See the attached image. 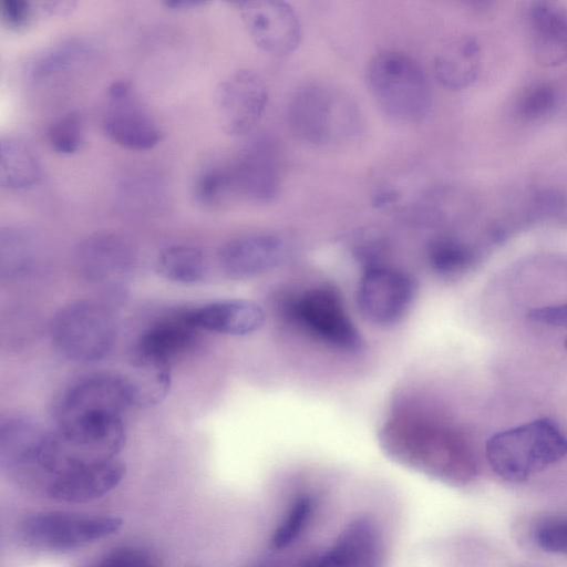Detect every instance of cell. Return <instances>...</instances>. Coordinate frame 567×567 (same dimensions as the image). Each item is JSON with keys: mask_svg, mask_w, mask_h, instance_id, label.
<instances>
[{"mask_svg": "<svg viewBox=\"0 0 567 567\" xmlns=\"http://www.w3.org/2000/svg\"><path fill=\"white\" fill-rule=\"evenodd\" d=\"M567 455V436L550 419H537L492 435L486 457L503 480L519 483Z\"/></svg>", "mask_w": 567, "mask_h": 567, "instance_id": "obj_1", "label": "cell"}, {"mask_svg": "<svg viewBox=\"0 0 567 567\" xmlns=\"http://www.w3.org/2000/svg\"><path fill=\"white\" fill-rule=\"evenodd\" d=\"M365 82L381 111L400 123L422 122L432 106V92L421 65L410 55L383 51L368 63Z\"/></svg>", "mask_w": 567, "mask_h": 567, "instance_id": "obj_2", "label": "cell"}, {"mask_svg": "<svg viewBox=\"0 0 567 567\" xmlns=\"http://www.w3.org/2000/svg\"><path fill=\"white\" fill-rule=\"evenodd\" d=\"M287 120L298 140L323 146L354 133L358 112L338 91L322 84H307L292 94Z\"/></svg>", "mask_w": 567, "mask_h": 567, "instance_id": "obj_3", "label": "cell"}, {"mask_svg": "<svg viewBox=\"0 0 567 567\" xmlns=\"http://www.w3.org/2000/svg\"><path fill=\"white\" fill-rule=\"evenodd\" d=\"M51 337L58 351L81 363L107 355L116 339L111 310L95 301H76L61 308L51 322Z\"/></svg>", "mask_w": 567, "mask_h": 567, "instance_id": "obj_4", "label": "cell"}, {"mask_svg": "<svg viewBox=\"0 0 567 567\" xmlns=\"http://www.w3.org/2000/svg\"><path fill=\"white\" fill-rule=\"evenodd\" d=\"M123 525L116 516L42 512L25 517L19 527L29 547L54 553L72 551L115 534Z\"/></svg>", "mask_w": 567, "mask_h": 567, "instance_id": "obj_5", "label": "cell"}, {"mask_svg": "<svg viewBox=\"0 0 567 567\" xmlns=\"http://www.w3.org/2000/svg\"><path fill=\"white\" fill-rule=\"evenodd\" d=\"M131 405L122 375H90L62 395L56 408L58 427L122 419V413Z\"/></svg>", "mask_w": 567, "mask_h": 567, "instance_id": "obj_6", "label": "cell"}, {"mask_svg": "<svg viewBox=\"0 0 567 567\" xmlns=\"http://www.w3.org/2000/svg\"><path fill=\"white\" fill-rule=\"evenodd\" d=\"M268 101L262 78L252 70L228 74L216 86L214 105L218 124L230 136L249 133L260 121Z\"/></svg>", "mask_w": 567, "mask_h": 567, "instance_id": "obj_7", "label": "cell"}, {"mask_svg": "<svg viewBox=\"0 0 567 567\" xmlns=\"http://www.w3.org/2000/svg\"><path fill=\"white\" fill-rule=\"evenodd\" d=\"M241 20L251 40L262 52L282 58L300 44L302 28L295 9L285 1H238Z\"/></svg>", "mask_w": 567, "mask_h": 567, "instance_id": "obj_8", "label": "cell"}, {"mask_svg": "<svg viewBox=\"0 0 567 567\" xmlns=\"http://www.w3.org/2000/svg\"><path fill=\"white\" fill-rule=\"evenodd\" d=\"M107 96L102 128L112 142L133 151L150 150L158 144L163 134L161 127L134 99L128 82H113Z\"/></svg>", "mask_w": 567, "mask_h": 567, "instance_id": "obj_9", "label": "cell"}, {"mask_svg": "<svg viewBox=\"0 0 567 567\" xmlns=\"http://www.w3.org/2000/svg\"><path fill=\"white\" fill-rule=\"evenodd\" d=\"M291 312L323 342L347 351L360 348V334L332 289L320 287L305 292L292 303Z\"/></svg>", "mask_w": 567, "mask_h": 567, "instance_id": "obj_10", "label": "cell"}, {"mask_svg": "<svg viewBox=\"0 0 567 567\" xmlns=\"http://www.w3.org/2000/svg\"><path fill=\"white\" fill-rule=\"evenodd\" d=\"M136 262L133 246L122 236L99 233L82 240L75 251L83 279L104 289H117L131 277Z\"/></svg>", "mask_w": 567, "mask_h": 567, "instance_id": "obj_11", "label": "cell"}, {"mask_svg": "<svg viewBox=\"0 0 567 567\" xmlns=\"http://www.w3.org/2000/svg\"><path fill=\"white\" fill-rule=\"evenodd\" d=\"M414 292V282L406 274L380 265H370L359 282L358 307L371 322L391 324L406 312Z\"/></svg>", "mask_w": 567, "mask_h": 567, "instance_id": "obj_12", "label": "cell"}, {"mask_svg": "<svg viewBox=\"0 0 567 567\" xmlns=\"http://www.w3.org/2000/svg\"><path fill=\"white\" fill-rule=\"evenodd\" d=\"M384 544L378 525L361 516L349 522L334 542L301 567H382Z\"/></svg>", "mask_w": 567, "mask_h": 567, "instance_id": "obj_13", "label": "cell"}, {"mask_svg": "<svg viewBox=\"0 0 567 567\" xmlns=\"http://www.w3.org/2000/svg\"><path fill=\"white\" fill-rule=\"evenodd\" d=\"M288 255L285 240L276 235H246L227 241L219 251L223 270L233 278H251L282 264Z\"/></svg>", "mask_w": 567, "mask_h": 567, "instance_id": "obj_14", "label": "cell"}, {"mask_svg": "<svg viewBox=\"0 0 567 567\" xmlns=\"http://www.w3.org/2000/svg\"><path fill=\"white\" fill-rule=\"evenodd\" d=\"M125 475V466L116 458L79 466L51 482L47 494L64 503H85L114 489Z\"/></svg>", "mask_w": 567, "mask_h": 567, "instance_id": "obj_15", "label": "cell"}, {"mask_svg": "<svg viewBox=\"0 0 567 567\" xmlns=\"http://www.w3.org/2000/svg\"><path fill=\"white\" fill-rule=\"evenodd\" d=\"M229 194L251 202H268L276 196L279 177L274 156L265 144L246 148L226 167Z\"/></svg>", "mask_w": 567, "mask_h": 567, "instance_id": "obj_16", "label": "cell"}, {"mask_svg": "<svg viewBox=\"0 0 567 567\" xmlns=\"http://www.w3.org/2000/svg\"><path fill=\"white\" fill-rule=\"evenodd\" d=\"M47 432L23 416H8L0 425V464L24 484L33 477Z\"/></svg>", "mask_w": 567, "mask_h": 567, "instance_id": "obj_17", "label": "cell"}, {"mask_svg": "<svg viewBox=\"0 0 567 567\" xmlns=\"http://www.w3.org/2000/svg\"><path fill=\"white\" fill-rule=\"evenodd\" d=\"M527 18L536 61L547 68L567 62V7L536 1L530 4Z\"/></svg>", "mask_w": 567, "mask_h": 567, "instance_id": "obj_18", "label": "cell"}, {"mask_svg": "<svg viewBox=\"0 0 567 567\" xmlns=\"http://www.w3.org/2000/svg\"><path fill=\"white\" fill-rule=\"evenodd\" d=\"M182 315L196 329L231 336H245L257 331L265 321L264 310L247 300L215 301Z\"/></svg>", "mask_w": 567, "mask_h": 567, "instance_id": "obj_19", "label": "cell"}, {"mask_svg": "<svg viewBox=\"0 0 567 567\" xmlns=\"http://www.w3.org/2000/svg\"><path fill=\"white\" fill-rule=\"evenodd\" d=\"M196 328L178 315L144 331L135 343L132 357L171 365L196 341Z\"/></svg>", "mask_w": 567, "mask_h": 567, "instance_id": "obj_20", "label": "cell"}, {"mask_svg": "<svg viewBox=\"0 0 567 567\" xmlns=\"http://www.w3.org/2000/svg\"><path fill=\"white\" fill-rule=\"evenodd\" d=\"M434 74L442 86L463 90L471 86L481 70V47L472 35L451 39L434 59Z\"/></svg>", "mask_w": 567, "mask_h": 567, "instance_id": "obj_21", "label": "cell"}, {"mask_svg": "<svg viewBox=\"0 0 567 567\" xmlns=\"http://www.w3.org/2000/svg\"><path fill=\"white\" fill-rule=\"evenodd\" d=\"M131 404L138 408H148L159 403L167 394L171 385L169 365L131 358L130 370L122 375Z\"/></svg>", "mask_w": 567, "mask_h": 567, "instance_id": "obj_22", "label": "cell"}, {"mask_svg": "<svg viewBox=\"0 0 567 567\" xmlns=\"http://www.w3.org/2000/svg\"><path fill=\"white\" fill-rule=\"evenodd\" d=\"M41 164L32 148L23 141L7 136L0 142V185L9 190H20L38 184Z\"/></svg>", "mask_w": 567, "mask_h": 567, "instance_id": "obj_23", "label": "cell"}, {"mask_svg": "<svg viewBox=\"0 0 567 567\" xmlns=\"http://www.w3.org/2000/svg\"><path fill=\"white\" fill-rule=\"evenodd\" d=\"M40 243L33 233L21 228L0 234V272L2 278L18 279L34 270L40 259Z\"/></svg>", "mask_w": 567, "mask_h": 567, "instance_id": "obj_24", "label": "cell"}, {"mask_svg": "<svg viewBox=\"0 0 567 567\" xmlns=\"http://www.w3.org/2000/svg\"><path fill=\"white\" fill-rule=\"evenodd\" d=\"M93 54V44L87 41H63L38 53L29 64L28 74L31 79L41 81L79 65Z\"/></svg>", "mask_w": 567, "mask_h": 567, "instance_id": "obj_25", "label": "cell"}, {"mask_svg": "<svg viewBox=\"0 0 567 567\" xmlns=\"http://www.w3.org/2000/svg\"><path fill=\"white\" fill-rule=\"evenodd\" d=\"M156 269L167 280L195 284L205 277L207 261L199 248L189 245H174L161 251Z\"/></svg>", "mask_w": 567, "mask_h": 567, "instance_id": "obj_26", "label": "cell"}, {"mask_svg": "<svg viewBox=\"0 0 567 567\" xmlns=\"http://www.w3.org/2000/svg\"><path fill=\"white\" fill-rule=\"evenodd\" d=\"M558 89L539 82L524 89L514 103L515 116L526 123L539 122L555 113L559 105Z\"/></svg>", "mask_w": 567, "mask_h": 567, "instance_id": "obj_27", "label": "cell"}, {"mask_svg": "<svg viewBox=\"0 0 567 567\" xmlns=\"http://www.w3.org/2000/svg\"><path fill=\"white\" fill-rule=\"evenodd\" d=\"M432 268L442 275H452L466 269L474 259L472 248L454 237H440L427 249Z\"/></svg>", "mask_w": 567, "mask_h": 567, "instance_id": "obj_28", "label": "cell"}, {"mask_svg": "<svg viewBox=\"0 0 567 567\" xmlns=\"http://www.w3.org/2000/svg\"><path fill=\"white\" fill-rule=\"evenodd\" d=\"M313 511V499L310 495L298 496L289 506L282 520L276 527L271 546L284 550L293 544L306 529Z\"/></svg>", "mask_w": 567, "mask_h": 567, "instance_id": "obj_29", "label": "cell"}, {"mask_svg": "<svg viewBox=\"0 0 567 567\" xmlns=\"http://www.w3.org/2000/svg\"><path fill=\"white\" fill-rule=\"evenodd\" d=\"M83 122L78 112L62 115L50 126L48 132L51 148L63 155L78 152L83 143Z\"/></svg>", "mask_w": 567, "mask_h": 567, "instance_id": "obj_30", "label": "cell"}, {"mask_svg": "<svg viewBox=\"0 0 567 567\" xmlns=\"http://www.w3.org/2000/svg\"><path fill=\"white\" fill-rule=\"evenodd\" d=\"M229 195L226 167L207 166L195 177L193 196L205 207L220 204Z\"/></svg>", "mask_w": 567, "mask_h": 567, "instance_id": "obj_31", "label": "cell"}, {"mask_svg": "<svg viewBox=\"0 0 567 567\" xmlns=\"http://www.w3.org/2000/svg\"><path fill=\"white\" fill-rule=\"evenodd\" d=\"M533 537L543 550L567 555V516L551 515L540 519Z\"/></svg>", "mask_w": 567, "mask_h": 567, "instance_id": "obj_32", "label": "cell"}, {"mask_svg": "<svg viewBox=\"0 0 567 567\" xmlns=\"http://www.w3.org/2000/svg\"><path fill=\"white\" fill-rule=\"evenodd\" d=\"M527 208L537 219H557L567 214V196L554 187L539 188L529 195Z\"/></svg>", "mask_w": 567, "mask_h": 567, "instance_id": "obj_33", "label": "cell"}, {"mask_svg": "<svg viewBox=\"0 0 567 567\" xmlns=\"http://www.w3.org/2000/svg\"><path fill=\"white\" fill-rule=\"evenodd\" d=\"M0 16L3 25L16 33L25 32L41 18L37 2L28 0H2Z\"/></svg>", "mask_w": 567, "mask_h": 567, "instance_id": "obj_34", "label": "cell"}, {"mask_svg": "<svg viewBox=\"0 0 567 567\" xmlns=\"http://www.w3.org/2000/svg\"><path fill=\"white\" fill-rule=\"evenodd\" d=\"M85 567H155V564L145 550L123 546L114 548Z\"/></svg>", "mask_w": 567, "mask_h": 567, "instance_id": "obj_35", "label": "cell"}, {"mask_svg": "<svg viewBox=\"0 0 567 567\" xmlns=\"http://www.w3.org/2000/svg\"><path fill=\"white\" fill-rule=\"evenodd\" d=\"M527 316L534 322L554 327H567V303L535 308Z\"/></svg>", "mask_w": 567, "mask_h": 567, "instance_id": "obj_36", "label": "cell"}, {"mask_svg": "<svg viewBox=\"0 0 567 567\" xmlns=\"http://www.w3.org/2000/svg\"><path fill=\"white\" fill-rule=\"evenodd\" d=\"M41 18L64 17L75 10L76 2L72 0H41L35 1Z\"/></svg>", "mask_w": 567, "mask_h": 567, "instance_id": "obj_37", "label": "cell"}, {"mask_svg": "<svg viewBox=\"0 0 567 567\" xmlns=\"http://www.w3.org/2000/svg\"><path fill=\"white\" fill-rule=\"evenodd\" d=\"M165 7L171 8L173 10L178 11H188L205 7L207 4L206 1L198 0H169L163 2Z\"/></svg>", "mask_w": 567, "mask_h": 567, "instance_id": "obj_38", "label": "cell"}, {"mask_svg": "<svg viewBox=\"0 0 567 567\" xmlns=\"http://www.w3.org/2000/svg\"><path fill=\"white\" fill-rule=\"evenodd\" d=\"M399 195L393 190H383L375 195L373 204L377 206H384L391 203L396 202Z\"/></svg>", "mask_w": 567, "mask_h": 567, "instance_id": "obj_39", "label": "cell"}, {"mask_svg": "<svg viewBox=\"0 0 567 567\" xmlns=\"http://www.w3.org/2000/svg\"><path fill=\"white\" fill-rule=\"evenodd\" d=\"M251 567H287L282 561L274 558H262L255 563Z\"/></svg>", "mask_w": 567, "mask_h": 567, "instance_id": "obj_40", "label": "cell"}, {"mask_svg": "<svg viewBox=\"0 0 567 567\" xmlns=\"http://www.w3.org/2000/svg\"><path fill=\"white\" fill-rule=\"evenodd\" d=\"M565 347L567 348V338H566V340H565Z\"/></svg>", "mask_w": 567, "mask_h": 567, "instance_id": "obj_41", "label": "cell"}]
</instances>
